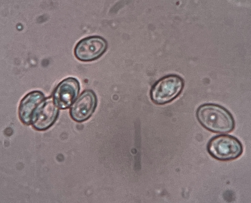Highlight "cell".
<instances>
[{"mask_svg": "<svg viewBox=\"0 0 251 203\" xmlns=\"http://www.w3.org/2000/svg\"><path fill=\"white\" fill-rule=\"evenodd\" d=\"M196 115L201 125L211 132L226 133L232 132L234 128L235 121L231 113L219 105H202L197 109Z\"/></svg>", "mask_w": 251, "mask_h": 203, "instance_id": "cell-1", "label": "cell"}, {"mask_svg": "<svg viewBox=\"0 0 251 203\" xmlns=\"http://www.w3.org/2000/svg\"><path fill=\"white\" fill-rule=\"evenodd\" d=\"M107 47L108 43L103 38L99 36H90L83 39L77 43L74 53L78 60L90 62L101 56Z\"/></svg>", "mask_w": 251, "mask_h": 203, "instance_id": "cell-5", "label": "cell"}, {"mask_svg": "<svg viewBox=\"0 0 251 203\" xmlns=\"http://www.w3.org/2000/svg\"><path fill=\"white\" fill-rule=\"evenodd\" d=\"M184 85L183 80L179 76L171 75L165 76L157 82L151 91V97L155 103L163 104L177 97Z\"/></svg>", "mask_w": 251, "mask_h": 203, "instance_id": "cell-3", "label": "cell"}, {"mask_svg": "<svg viewBox=\"0 0 251 203\" xmlns=\"http://www.w3.org/2000/svg\"><path fill=\"white\" fill-rule=\"evenodd\" d=\"M207 150L214 158L226 161L239 157L243 152V147L241 142L235 137L221 134L215 136L209 140Z\"/></svg>", "mask_w": 251, "mask_h": 203, "instance_id": "cell-2", "label": "cell"}, {"mask_svg": "<svg viewBox=\"0 0 251 203\" xmlns=\"http://www.w3.org/2000/svg\"><path fill=\"white\" fill-rule=\"evenodd\" d=\"M59 113V108L55 104L52 97H45L33 111L30 123L37 130H45L54 123Z\"/></svg>", "mask_w": 251, "mask_h": 203, "instance_id": "cell-4", "label": "cell"}, {"mask_svg": "<svg viewBox=\"0 0 251 203\" xmlns=\"http://www.w3.org/2000/svg\"><path fill=\"white\" fill-rule=\"evenodd\" d=\"M45 98L42 92L34 91L27 94L22 98L19 106V115L20 119L23 123L26 125L30 124L33 111Z\"/></svg>", "mask_w": 251, "mask_h": 203, "instance_id": "cell-8", "label": "cell"}, {"mask_svg": "<svg viewBox=\"0 0 251 203\" xmlns=\"http://www.w3.org/2000/svg\"><path fill=\"white\" fill-rule=\"evenodd\" d=\"M97 102L96 96L93 91H84L70 108V114L72 118L78 122L86 120L94 112Z\"/></svg>", "mask_w": 251, "mask_h": 203, "instance_id": "cell-7", "label": "cell"}, {"mask_svg": "<svg viewBox=\"0 0 251 203\" xmlns=\"http://www.w3.org/2000/svg\"><path fill=\"white\" fill-rule=\"evenodd\" d=\"M80 89V83L76 78L70 77L60 82L52 94L55 105L59 108H69L77 98Z\"/></svg>", "mask_w": 251, "mask_h": 203, "instance_id": "cell-6", "label": "cell"}]
</instances>
